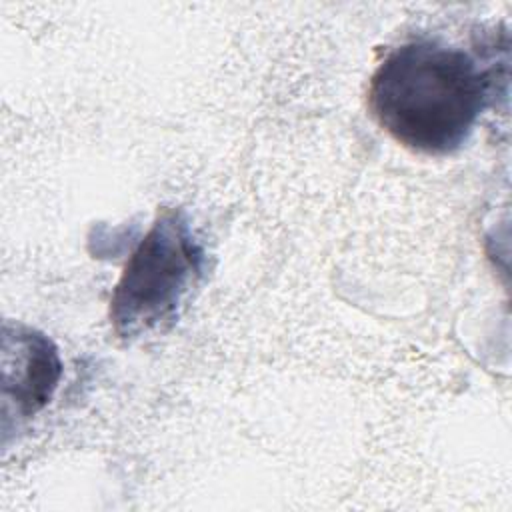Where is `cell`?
I'll return each mask as SVG.
<instances>
[{"mask_svg":"<svg viewBox=\"0 0 512 512\" xmlns=\"http://www.w3.org/2000/svg\"><path fill=\"white\" fill-rule=\"evenodd\" d=\"M494 92V70L440 38H414L374 70L368 108L398 144L428 156L460 150Z\"/></svg>","mask_w":512,"mask_h":512,"instance_id":"6da1fadb","label":"cell"},{"mask_svg":"<svg viewBox=\"0 0 512 512\" xmlns=\"http://www.w3.org/2000/svg\"><path fill=\"white\" fill-rule=\"evenodd\" d=\"M206 270L202 242L180 208H164L128 258L110 300V322L122 340L166 332Z\"/></svg>","mask_w":512,"mask_h":512,"instance_id":"7a4b0ae2","label":"cell"},{"mask_svg":"<svg viewBox=\"0 0 512 512\" xmlns=\"http://www.w3.org/2000/svg\"><path fill=\"white\" fill-rule=\"evenodd\" d=\"M62 378L56 344L24 324L4 322L2 328V404L4 418L26 420L54 396Z\"/></svg>","mask_w":512,"mask_h":512,"instance_id":"3957f363","label":"cell"}]
</instances>
